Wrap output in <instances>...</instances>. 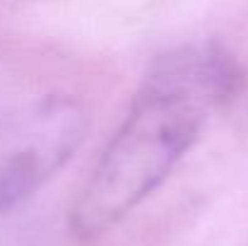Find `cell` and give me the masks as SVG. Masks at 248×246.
<instances>
[{"label": "cell", "mask_w": 248, "mask_h": 246, "mask_svg": "<svg viewBox=\"0 0 248 246\" xmlns=\"http://www.w3.org/2000/svg\"><path fill=\"white\" fill-rule=\"evenodd\" d=\"M236 87L239 68L217 44H188L159 56L70 208L75 237H101L145 203Z\"/></svg>", "instance_id": "obj_1"}]
</instances>
